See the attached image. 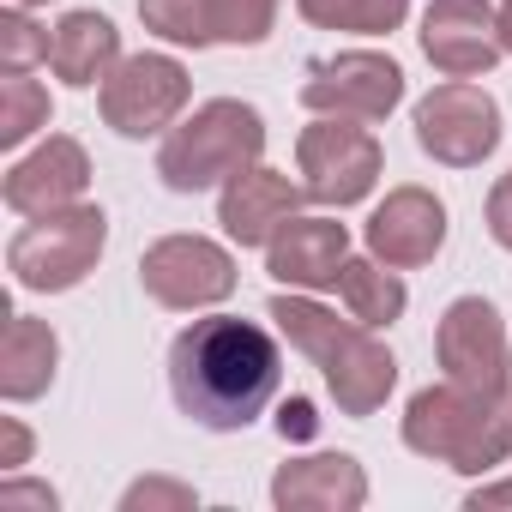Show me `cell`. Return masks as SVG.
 <instances>
[{
    "label": "cell",
    "instance_id": "6da1fadb",
    "mask_svg": "<svg viewBox=\"0 0 512 512\" xmlns=\"http://www.w3.org/2000/svg\"><path fill=\"white\" fill-rule=\"evenodd\" d=\"M284 386V350L260 320L199 314L169 344V398L193 428L241 434L253 428Z\"/></svg>",
    "mask_w": 512,
    "mask_h": 512
},
{
    "label": "cell",
    "instance_id": "7a4b0ae2",
    "mask_svg": "<svg viewBox=\"0 0 512 512\" xmlns=\"http://www.w3.org/2000/svg\"><path fill=\"white\" fill-rule=\"evenodd\" d=\"M398 434L416 458L458 476H494L512 458V392H476L458 380L410 392Z\"/></svg>",
    "mask_w": 512,
    "mask_h": 512
},
{
    "label": "cell",
    "instance_id": "3957f363",
    "mask_svg": "<svg viewBox=\"0 0 512 512\" xmlns=\"http://www.w3.org/2000/svg\"><path fill=\"white\" fill-rule=\"evenodd\" d=\"M260 157H266V115L241 97H211L163 133L157 181L169 193H211Z\"/></svg>",
    "mask_w": 512,
    "mask_h": 512
},
{
    "label": "cell",
    "instance_id": "277c9868",
    "mask_svg": "<svg viewBox=\"0 0 512 512\" xmlns=\"http://www.w3.org/2000/svg\"><path fill=\"white\" fill-rule=\"evenodd\" d=\"M109 247V217L103 205L79 199V205H61V211H43V217H25L7 241V272L25 296H67L79 290L97 260Z\"/></svg>",
    "mask_w": 512,
    "mask_h": 512
},
{
    "label": "cell",
    "instance_id": "5b68a950",
    "mask_svg": "<svg viewBox=\"0 0 512 512\" xmlns=\"http://www.w3.org/2000/svg\"><path fill=\"white\" fill-rule=\"evenodd\" d=\"M386 169V151L374 139L368 121H344V115H314L296 139V175L308 187V205L326 211H350L362 199H374Z\"/></svg>",
    "mask_w": 512,
    "mask_h": 512
},
{
    "label": "cell",
    "instance_id": "8992f818",
    "mask_svg": "<svg viewBox=\"0 0 512 512\" xmlns=\"http://www.w3.org/2000/svg\"><path fill=\"white\" fill-rule=\"evenodd\" d=\"M410 127L422 157H434L440 169H482L506 139V115L494 91L476 79H440L428 97H416Z\"/></svg>",
    "mask_w": 512,
    "mask_h": 512
},
{
    "label": "cell",
    "instance_id": "52a82bcc",
    "mask_svg": "<svg viewBox=\"0 0 512 512\" xmlns=\"http://www.w3.org/2000/svg\"><path fill=\"white\" fill-rule=\"evenodd\" d=\"M193 103V79L175 55L145 49V55H121V67L97 85V109L103 127L121 139H163Z\"/></svg>",
    "mask_w": 512,
    "mask_h": 512
},
{
    "label": "cell",
    "instance_id": "ba28073f",
    "mask_svg": "<svg viewBox=\"0 0 512 512\" xmlns=\"http://www.w3.org/2000/svg\"><path fill=\"white\" fill-rule=\"evenodd\" d=\"M139 284L169 314H205L235 296L241 272H235V253L211 235H157L139 253Z\"/></svg>",
    "mask_w": 512,
    "mask_h": 512
},
{
    "label": "cell",
    "instance_id": "9c48e42d",
    "mask_svg": "<svg viewBox=\"0 0 512 512\" xmlns=\"http://www.w3.org/2000/svg\"><path fill=\"white\" fill-rule=\"evenodd\" d=\"M404 103V67L380 49H338L308 61L302 73V109L308 115H344L380 127Z\"/></svg>",
    "mask_w": 512,
    "mask_h": 512
},
{
    "label": "cell",
    "instance_id": "30bf717a",
    "mask_svg": "<svg viewBox=\"0 0 512 512\" xmlns=\"http://www.w3.org/2000/svg\"><path fill=\"white\" fill-rule=\"evenodd\" d=\"M434 362L476 392H512V338L488 296H452L434 320Z\"/></svg>",
    "mask_w": 512,
    "mask_h": 512
},
{
    "label": "cell",
    "instance_id": "8fae6325",
    "mask_svg": "<svg viewBox=\"0 0 512 512\" xmlns=\"http://www.w3.org/2000/svg\"><path fill=\"white\" fill-rule=\"evenodd\" d=\"M416 37L440 79H488L506 61L494 0H428Z\"/></svg>",
    "mask_w": 512,
    "mask_h": 512
},
{
    "label": "cell",
    "instance_id": "7c38bea8",
    "mask_svg": "<svg viewBox=\"0 0 512 512\" xmlns=\"http://www.w3.org/2000/svg\"><path fill=\"white\" fill-rule=\"evenodd\" d=\"M91 187V157L73 133H43L31 151H19L0 175V199L13 217H43L61 205H79Z\"/></svg>",
    "mask_w": 512,
    "mask_h": 512
},
{
    "label": "cell",
    "instance_id": "4fadbf2b",
    "mask_svg": "<svg viewBox=\"0 0 512 512\" xmlns=\"http://www.w3.org/2000/svg\"><path fill=\"white\" fill-rule=\"evenodd\" d=\"M362 247L374 253V260H386L392 272L434 266V260H440V247H446V205H440L428 187L404 181V187H392V193L368 211V223H362Z\"/></svg>",
    "mask_w": 512,
    "mask_h": 512
},
{
    "label": "cell",
    "instance_id": "5bb4252c",
    "mask_svg": "<svg viewBox=\"0 0 512 512\" xmlns=\"http://www.w3.org/2000/svg\"><path fill=\"white\" fill-rule=\"evenodd\" d=\"M308 205V187L302 181H290L284 169H272V163H247L241 175H229L223 187H217V223H223V235L235 241V247H272V235L296 217Z\"/></svg>",
    "mask_w": 512,
    "mask_h": 512
},
{
    "label": "cell",
    "instance_id": "9a60e30c",
    "mask_svg": "<svg viewBox=\"0 0 512 512\" xmlns=\"http://www.w3.org/2000/svg\"><path fill=\"white\" fill-rule=\"evenodd\" d=\"M344 260H350V229L326 211H296L266 247V272L278 278V290H308V296L338 290Z\"/></svg>",
    "mask_w": 512,
    "mask_h": 512
},
{
    "label": "cell",
    "instance_id": "2e32d148",
    "mask_svg": "<svg viewBox=\"0 0 512 512\" xmlns=\"http://www.w3.org/2000/svg\"><path fill=\"white\" fill-rule=\"evenodd\" d=\"M278 512H362L368 506V470L350 452H308L278 464L272 476Z\"/></svg>",
    "mask_w": 512,
    "mask_h": 512
},
{
    "label": "cell",
    "instance_id": "e0dca14e",
    "mask_svg": "<svg viewBox=\"0 0 512 512\" xmlns=\"http://www.w3.org/2000/svg\"><path fill=\"white\" fill-rule=\"evenodd\" d=\"M320 380H326V392H332L338 416L362 422V416L386 410V398L398 392V356H392L368 326H356V332H350L326 362H320Z\"/></svg>",
    "mask_w": 512,
    "mask_h": 512
},
{
    "label": "cell",
    "instance_id": "ac0fdd59",
    "mask_svg": "<svg viewBox=\"0 0 512 512\" xmlns=\"http://www.w3.org/2000/svg\"><path fill=\"white\" fill-rule=\"evenodd\" d=\"M121 67V31L109 13L97 7H73L49 25V73L73 91H91L103 85L109 73Z\"/></svg>",
    "mask_w": 512,
    "mask_h": 512
},
{
    "label": "cell",
    "instance_id": "d6986e66",
    "mask_svg": "<svg viewBox=\"0 0 512 512\" xmlns=\"http://www.w3.org/2000/svg\"><path fill=\"white\" fill-rule=\"evenodd\" d=\"M61 368V338L49 320L37 314H13L7 320V344H0V398L7 404H31L55 386Z\"/></svg>",
    "mask_w": 512,
    "mask_h": 512
},
{
    "label": "cell",
    "instance_id": "ffe728a7",
    "mask_svg": "<svg viewBox=\"0 0 512 512\" xmlns=\"http://www.w3.org/2000/svg\"><path fill=\"white\" fill-rule=\"evenodd\" d=\"M338 302H344V314H350L356 326L386 332V326L404 320L410 290H404V278H398L386 260H374V253H350L344 272H338Z\"/></svg>",
    "mask_w": 512,
    "mask_h": 512
},
{
    "label": "cell",
    "instance_id": "44dd1931",
    "mask_svg": "<svg viewBox=\"0 0 512 512\" xmlns=\"http://www.w3.org/2000/svg\"><path fill=\"white\" fill-rule=\"evenodd\" d=\"M266 320H272L278 338H284L296 356H308L314 368L356 332V320H338V308H326V302L308 296V290H278V296L266 302Z\"/></svg>",
    "mask_w": 512,
    "mask_h": 512
},
{
    "label": "cell",
    "instance_id": "7402d4cb",
    "mask_svg": "<svg viewBox=\"0 0 512 512\" xmlns=\"http://www.w3.org/2000/svg\"><path fill=\"white\" fill-rule=\"evenodd\" d=\"M296 13L314 31H344V37H392L410 19V0H296Z\"/></svg>",
    "mask_w": 512,
    "mask_h": 512
},
{
    "label": "cell",
    "instance_id": "603a6c76",
    "mask_svg": "<svg viewBox=\"0 0 512 512\" xmlns=\"http://www.w3.org/2000/svg\"><path fill=\"white\" fill-rule=\"evenodd\" d=\"M55 103H49V85L31 79V73H0V145L7 151H25L43 127H49Z\"/></svg>",
    "mask_w": 512,
    "mask_h": 512
},
{
    "label": "cell",
    "instance_id": "cb8c5ba5",
    "mask_svg": "<svg viewBox=\"0 0 512 512\" xmlns=\"http://www.w3.org/2000/svg\"><path fill=\"white\" fill-rule=\"evenodd\" d=\"M139 25L175 49H217L211 43V0H139Z\"/></svg>",
    "mask_w": 512,
    "mask_h": 512
},
{
    "label": "cell",
    "instance_id": "d4e9b609",
    "mask_svg": "<svg viewBox=\"0 0 512 512\" xmlns=\"http://www.w3.org/2000/svg\"><path fill=\"white\" fill-rule=\"evenodd\" d=\"M284 0H211V43L229 49H260L278 25Z\"/></svg>",
    "mask_w": 512,
    "mask_h": 512
},
{
    "label": "cell",
    "instance_id": "484cf974",
    "mask_svg": "<svg viewBox=\"0 0 512 512\" xmlns=\"http://www.w3.org/2000/svg\"><path fill=\"white\" fill-rule=\"evenodd\" d=\"M31 67H49V25H37L31 7H13L0 13V73H31Z\"/></svg>",
    "mask_w": 512,
    "mask_h": 512
},
{
    "label": "cell",
    "instance_id": "4316f807",
    "mask_svg": "<svg viewBox=\"0 0 512 512\" xmlns=\"http://www.w3.org/2000/svg\"><path fill=\"white\" fill-rule=\"evenodd\" d=\"M199 506V488L181 482V476H133L121 488V512H193Z\"/></svg>",
    "mask_w": 512,
    "mask_h": 512
},
{
    "label": "cell",
    "instance_id": "83f0119b",
    "mask_svg": "<svg viewBox=\"0 0 512 512\" xmlns=\"http://www.w3.org/2000/svg\"><path fill=\"white\" fill-rule=\"evenodd\" d=\"M0 506H37V512H61V494H55L49 482H31V476L7 470V476H0Z\"/></svg>",
    "mask_w": 512,
    "mask_h": 512
},
{
    "label": "cell",
    "instance_id": "f1b7e54d",
    "mask_svg": "<svg viewBox=\"0 0 512 512\" xmlns=\"http://www.w3.org/2000/svg\"><path fill=\"white\" fill-rule=\"evenodd\" d=\"M482 223H488V235H494V247H506L512 253V169L488 187V205H482Z\"/></svg>",
    "mask_w": 512,
    "mask_h": 512
},
{
    "label": "cell",
    "instance_id": "f546056e",
    "mask_svg": "<svg viewBox=\"0 0 512 512\" xmlns=\"http://www.w3.org/2000/svg\"><path fill=\"white\" fill-rule=\"evenodd\" d=\"M37 452V434L25 428V416H0V476L7 470H25Z\"/></svg>",
    "mask_w": 512,
    "mask_h": 512
},
{
    "label": "cell",
    "instance_id": "4dcf8cb0",
    "mask_svg": "<svg viewBox=\"0 0 512 512\" xmlns=\"http://www.w3.org/2000/svg\"><path fill=\"white\" fill-rule=\"evenodd\" d=\"M278 434H284L290 446H308V440L320 434V416H314V404H308L302 392H290V398L278 404Z\"/></svg>",
    "mask_w": 512,
    "mask_h": 512
},
{
    "label": "cell",
    "instance_id": "1f68e13d",
    "mask_svg": "<svg viewBox=\"0 0 512 512\" xmlns=\"http://www.w3.org/2000/svg\"><path fill=\"white\" fill-rule=\"evenodd\" d=\"M464 512H512V476H482L464 494Z\"/></svg>",
    "mask_w": 512,
    "mask_h": 512
},
{
    "label": "cell",
    "instance_id": "d6a6232c",
    "mask_svg": "<svg viewBox=\"0 0 512 512\" xmlns=\"http://www.w3.org/2000/svg\"><path fill=\"white\" fill-rule=\"evenodd\" d=\"M494 19H500V49H506V61H512V0H500Z\"/></svg>",
    "mask_w": 512,
    "mask_h": 512
},
{
    "label": "cell",
    "instance_id": "836d02e7",
    "mask_svg": "<svg viewBox=\"0 0 512 512\" xmlns=\"http://www.w3.org/2000/svg\"><path fill=\"white\" fill-rule=\"evenodd\" d=\"M13 7H31V13H37V7H49V0H13Z\"/></svg>",
    "mask_w": 512,
    "mask_h": 512
}]
</instances>
